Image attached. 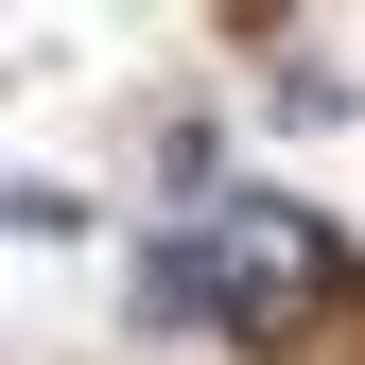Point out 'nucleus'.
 I'll list each match as a JSON object with an SVG mask.
<instances>
[{
  "instance_id": "obj_1",
  "label": "nucleus",
  "mask_w": 365,
  "mask_h": 365,
  "mask_svg": "<svg viewBox=\"0 0 365 365\" xmlns=\"http://www.w3.org/2000/svg\"><path fill=\"white\" fill-rule=\"evenodd\" d=\"M331 279H348V244L313 209H279V192H226L209 226H174V244L140 261V313L157 331H313V313H331Z\"/></svg>"
}]
</instances>
